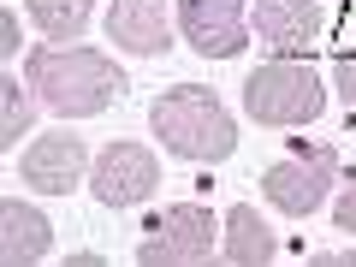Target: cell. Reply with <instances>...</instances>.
Here are the masks:
<instances>
[{
	"instance_id": "obj_1",
	"label": "cell",
	"mask_w": 356,
	"mask_h": 267,
	"mask_svg": "<svg viewBox=\"0 0 356 267\" xmlns=\"http://www.w3.org/2000/svg\"><path fill=\"white\" fill-rule=\"evenodd\" d=\"M24 83L30 95H36L48 113L60 119H89V113H107V107L125 95V72H119V60H107V54L95 48H36L24 60Z\"/></svg>"
},
{
	"instance_id": "obj_2",
	"label": "cell",
	"mask_w": 356,
	"mask_h": 267,
	"mask_svg": "<svg viewBox=\"0 0 356 267\" xmlns=\"http://www.w3.org/2000/svg\"><path fill=\"white\" fill-rule=\"evenodd\" d=\"M149 125L166 143V154H178V161H226L238 149V125H232V113L220 107V95L208 83L166 89L149 107Z\"/></svg>"
},
{
	"instance_id": "obj_3",
	"label": "cell",
	"mask_w": 356,
	"mask_h": 267,
	"mask_svg": "<svg viewBox=\"0 0 356 267\" xmlns=\"http://www.w3.org/2000/svg\"><path fill=\"white\" fill-rule=\"evenodd\" d=\"M321 77L315 65H303L297 54H285V60H267L250 72V83H243V107H250L255 125H309V119L321 113Z\"/></svg>"
},
{
	"instance_id": "obj_4",
	"label": "cell",
	"mask_w": 356,
	"mask_h": 267,
	"mask_svg": "<svg viewBox=\"0 0 356 267\" xmlns=\"http://www.w3.org/2000/svg\"><path fill=\"white\" fill-rule=\"evenodd\" d=\"M89 191H95L102 208H137V202H149V196L161 191V161H154V149H143V143L113 137L95 161H89Z\"/></svg>"
},
{
	"instance_id": "obj_5",
	"label": "cell",
	"mask_w": 356,
	"mask_h": 267,
	"mask_svg": "<svg viewBox=\"0 0 356 267\" xmlns=\"http://www.w3.org/2000/svg\"><path fill=\"white\" fill-rule=\"evenodd\" d=\"M332 178H339L332 149H297V154H285V161H273V166L261 172V191H267V202L280 208V214L309 220L321 202H327Z\"/></svg>"
},
{
	"instance_id": "obj_6",
	"label": "cell",
	"mask_w": 356,
	"mask_h": 267,
	"mask_svg": "<svg viewBox=\"0 0 356 267\" xmlns=\"http://www.w3.org/2000/svg\"><path fill=\"white\" fill-rule=\"evenodd\" d=\"M143 267H208L214 261V214L202 202L166 208V220L154 226V238L137 250Z\"/></svg>"
},
{
	"instance_id": "obj_7",
	"label": "cell",
	"mask_w": 356,
	"mask_h": 267,
	"mask_svg": "<svg viewBox=\"0 0 356 267\" xmlns=\"http://www.w3.org/2000/svg\"><path fill=\"white\" fill-rule=\"evenodd\" d=\"M178 30L202 60H232L243 54V0H178Z\"/></svg>"
},
{
	"instance_id": "obj_8",
	"label": "cell",
	"mask_w": 356,
	"mask_h": 267,
	"mask_svg": "<svg viewBox=\"0 0 356 267\" xmlns=\"http://www.w3.org/2000/svg\"><path fill=\"white\" fill-rule=\"evenodd\" d=\"M89 172V149L77 131H48V137H36L24 149V161H18V178H24L30 191H77V178Z\"/></svg>"
},
{
	"instance_id": "obj_9",
	"label": "cell",
	"mask_w": 356,
	"mask_h": 267,
	"mask_svg": "<svg viewBox=\"0 0 356 267\" xmlns=\"http://www.w3.org/2000/svg\"><path fill=\"white\" fill-rule=\"evenodd\" d=\"M107 36H113V48L143 54V60L166 54V42H172V0H113L107 6Z\"/></svg>"
},
{
	"instance_id": "obj_10",
	"label": "cell",
	"mask_w": 356,
	"mask_h": 267,
	"mask_svg": "<svg viewBox=\"0 0 356 267\" xmlns=\"http://www.w3.org/2000/svg\"><path fill=\"white\" fill-rule=\"evenodd\" d=\"M255 30L267 48L303 54L321 36V0H255Z\"/></svg>"
},
{
	"instance_id": "obj_11",
	"label": "cell",
	"mask_w": 356,
	"mask_h": 267,
	"mask_svg": "<svg viewBox=\"0 0 356 267\" xmlns=\"http://www.w3.org/2000/svg\"><path fill=\"white\" fill-rule=\"evenodd\" d=\"M48 243H54V226H48V214H42V208L18 202V196H6V202H0V255H6L13 267L42 261V255H48Z\"/></svg>"
},
{
	"instance_id": "obj_12",
	"label": "cell",
	"mask_w": 356,
	"mask_h": 267,
	"mask_svg": "<svg viewBox=\"0 0 356 267\" xmlns=\"http://www.w3.org/2000/svg\"><path fill=\"white\" fill-rule=\"evenodd\" d=\"M273 255H280L273 226H267L250 202L226 208V243H220V261H232V267H267Z\"/></svg>"
},
{
	"instance_id": "obj_13",
	"label": "cell",
	"mask_w": 356,
	"mask_h": 267,
	"mask_svg": "<svg viewBox=\"0 0 356 267\" xmlns=\"http://www.w3.org/2000/svg\"><path fill=\"white\" fill-rule=\"evenodd\" d=\"M24 6L48 42H77L89 30V18H95V0H24Z\"/></svg>"
},
{
	"instance_id": "obj_14",
	"label": "cell",
	"mask_w": 356,
	"mask_h": 267,
	"mask_svg": "<svg viewBox=\"0 0 356 267\" xmlns=\"http://www.w3.org/2000/svg\"><path fill=\"white\" fill-rule=\"evenodd\" d=\"M30 119H36V102L24 95V83H18L13 72L0 77V149H13V143H24Z\"/></svg>"
},
{
	"instance_id": "obj_15",
	"label": "cell",
	"mask_w": 356,
	"mask_h": 267,
	"mask_svg": "<svg viewBox=\"0 0 356 267\" xmlns=\"http://www.w3.org/2000/svg\"><path fill=\"white\" fill-rule=\"evenodd\" d=\"M332 226H339V232H356V172H350V184L339 191V202H332Z\"/></svg>"
},
{
	"instance_id": "obj_16",
	"label": "cell",
	"mask_w": 356,
	"mask_h": 267,
	"mask_svg": "<svg viewBox=\"0 0 356 267\" xmlns=\"http://www.w3.org/2000/svg\"><path fill=\"white\" fill-rule=\"evenodd\" d=\"M332 83H339V95L356 107V54H339V65H332Z\"/></svg>"
},
{
	"instance_id": "obj_17",
	"label": "cell",
	"mask_w": 356,
	"mask_h": 267,
	"mask_svg": "<svg viewBox=\"0 0 356 267\" xmlns=\"http://www.w3.org/2000/svg\"><path fill=\"white\" fill-rule=\"evenodd\" d=\"M0 54L6 60L18 54V13H0Z\"/></svg>"
},
{
	"instance_id": "obj_18",
	"label": "cell",
	"mask_w": 356,
	"mask_h": 267,
	"mask_svg": "<svg viewBox=\"0 0 356 267\" xmlns=\"http://www.w3.org/2000/svg\"><path fill=\"white\" fill-rule=\"evenodd\" d=\"M315 267H356V250H332V255H315Z\"/></svg>"
}]
</instances>
